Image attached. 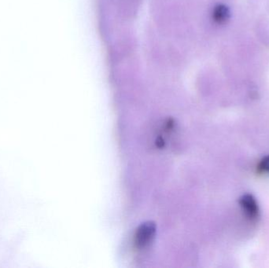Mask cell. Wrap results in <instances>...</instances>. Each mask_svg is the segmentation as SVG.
<instances>
[{"label":"cell","instance_id":"cell-1","mask_svg":"<svg viewBox=\"0 0 269 268\" xmlns=\"http://www.w3.org/2000/svg\"><path fill=\"white\" fill-rule=\"evenodd\" d=\"M156 233V225L153 222L142 223L134 235V248L138 250L147 249L153 242Z\"/></svg>","mask_w":269,"mask_h":268},{"label":"cell","instance_id":"cell-2","mask_svg":"<svg viewBox=\"0 0 269 268\" xmlns=\"http://www.w3.org/2000/svg\"><path fill=\"white\" fill-rule=\"evenodd\" d=\"M239 204L243 208L244 213H246V215L250 219L253 220L257 219L259 215V208L257 201L252 195H245L241 197V198L239 199Z\"/></svg>","mask_w":269,"mask_h":268},{"label":"cell","instance_id":"cell-3","mask_svg":"<svg viewBox=\"0 0 269 268\" xmlns=\"http://www.w3.org/2000/svg\"><path fill=\"white\" fill-rule=\"evenodd\" d=\"M231 13L229 7L224 4H218L212 10V20L219 25H223L229 21Z\"/></svg>","mask_w":269,"mask_h":268},{"label":"cell","instance_id":"cell-4","mask_svg":"<svg viewBox=\"0 0 269 268\" xmlns=\"http://www.w3.org/2000/svg\"><path fill=\"white\" fill-rule=\"evenodd\" d=\"M257 172L259 173H268L269 174V156L265 157L260 161L257 166Z\"/></svg>","mask_w":269,"mask_h":268}]
</instances>
